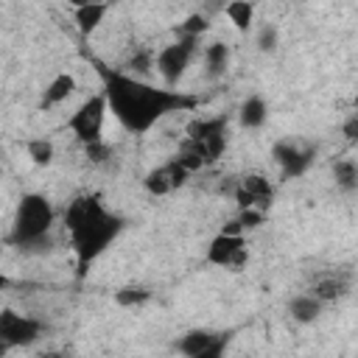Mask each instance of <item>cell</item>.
<instances>
[{
	"mask_svg": "<svg viewBox=\"0 0 358 358\" xmlns=\"http://www.w3.org/2000/svg\"><path fill=\"white\" fill-rule=\"evenodd\" d=\"M53 221H56V213H53V204L48 196L22 193L17 201V210L11 218V232L6 241L20 252L42 255L53 246V238H50Z\"/></svg>",
	"mask_w": 358,
	"mask_h": 358,
	"instance_id": "3957f363",
	"label": "cell"
},
{
	"mask_svg": "<svg viewBox=\"0 0 358 358\" xmlns=\"http://www.w3.org/2000/svg\"><path fill=\"white\" fill-rule=\"evenodd\" d=\"M84 154H87V159H90L92 165H103V162H109V159L115 157V148H112L109 143L98 140V143H90V145H84Z\"/></svg>",
	"mask_w": 358,
	"mask_h": 358,
	"instance_id": "d4e9b609",
	"label": "cell"
},
{
	"mask_svg": "<svg viewBox=\"0 0 358 358\" xmlns=\"http://www.w3.org/2000/svg\"><path fill=\"white\" fill-rule=\"evenodd\" d=\"M92 64H95V70L103 81L106 109L131 134H145L165 115L190 112L201 103L199 95H190V92H182V90H168V87H154L143 78L112 70V67H106L103 62H95V59H92Z\"/></svg>",
	"mask_w": 358,
	"mask_h": 358,
	"instance_id": "6da1fadb",
	"label": "cell"
},
{
	"mask_svg": "<svg viewBox=\"0 0 358 358\" xmlns=\"http://www.w3.org/2000/svg\"><path fill=\"white\" fill-rule=\"evenodd\" d=\"M106 98H103V92H98V95H90L73 115H70V120H67V129L76 134V140L81 143V145H90V143H98V140H103L101 134H103V120H106Z\"/></svg>",
	"mask_w": 358,
	"mask_h": 358,
	"instance_id": "8992f818",
	"label": "cell"
},
{
	"mask_svg": "<svg viewBox=\"0 0 358 358\" xmlns=\"http://www.w3.org/2000/svg\"><path fill=\"white\" fill-rule=\"evenodd\" d=\"M227 126H229L227 115L190 120L187 129H185V140H182V145H179L173 159L187 173H196V171L218 162L224 148H227Z\"/></svg>",
	"mask_w": 358,
	"mask_h": 358,
	"instance_id": "277c9868",
	"label": "cell"
},
{
	"mask_svg": "<svg viewBox=\"0 0 358 358\" xmlns=\"http://www.w3.org/2000/svg\"><path fill=\"white\" fill-rule=\"evenodd\" d=\"M288 316L294 322H299V324H310V322H316L322 316V302L316 296H310V294H296L288 302Z\"/></svg>",
	"mask_w": 358,
	"mask_h": 358,
	"instance_id": "9a60e30c",
	"label": "cell"
},
{
	"mask_svg": "<svg viewBox=\"0 0 358 358\" xmlns=\"http://www.w3.org/2000/svg\"><path fill=\"white\" fill-rule=\"evenodd\" d=\"M6 352H8V347H3V344H0V358H6Z\"/></svg>",
	"mask_w": 358,
	"mask_h": 358,
	"instance_id": "1f68e13d",
	"label": "cell"
},
{
	"mask_svg": "<svg viewBox=\"0 0 358 358\" xmlns=\"http://www.w3.org/2000/svg\"><path fill=\"white\" fill-rule=\"evenodd\" d=\"M45 324L34 316L17 313L14 308H3L0 310V344L14 350V347H31L42 338Z\"/></svg>",
	"mask_w": 358,
	"mask_h": 358,
	"instance_id": "52a82bcc",
	"label": "cell"
},
{
	"mask_svg": "<svg viewBox=\"0 0 358 358\" xmlns=\"http://www.w3.org/2000/svg\"><path fill=\"white\" fill-rule=\"evenodd\" d=\"M204 67H207V76L210 78H221L229 67V45L224 42H210L204 48Z\"/></svg>",
	"mask_w": 358,
	"mask_h": 358,
	"instance_id": "ac0fdd59",
	"label": "cell"
},
{
	"mask_svg": "<svg viewBox=\"0 0 358 358\" xmlns=\"http://www.w3.org/2000/svg\"><path fill=\"white\" fill-rule=\"evenodd\" d=\"M210 28V20L204 14H190L185 22H179L176 36H190V39H201V34Z\"/></svg>",
	"mask_w": 358,
	"mask_h": 358,
	"instance_id": "603a6c76",
	"label": "cell"
},
{
	"mask_svg": "<svg viewBox=\"0 0 358 358\" xmlns=\"http://www.w3.org/2000/svg\"><path fill=\"white\" fill-rule=\"evenodd\" d=\"M64 227L70 235V246L76 252V274L87 277L90 266L112 246V241L123 232V218L103 207V201L92 193L76 196L64 210Z\"/></svg>",
	"mask_w": 358,
	"mask_h": 358,
	"instance_id": "7a4b0ae2",
	"label": "cell"
},
{
	"mask_svg": "<svg viewBox=\"0 0 358 358\" xmlns=\"http://www.w3.org/2000/svg\"><path fill=\"white\" fill-rule=\"evenodd\" d=\"M207 263L218 266V268H229V271H241L249 260V246H246V238L243 235H227V232H218L210 246H207Z\"/></svg>",
	"mask_w": 358,
	"mask_h": 358,
	"instance_id": "30bf717a",
	"label": "cell"
},
{
	"mask_svg": "<svg viewBox=\"0 0 358 358\" xmlns=\"http://www.w3.org/2000/svg\"><path fill=\"white\" fill-rule=\"evenodd\" d=\"M224 14H227V20L238 31H249L252 28V20H255V6L246 3V0H235V3H227L224 6Z\"/></svg>",
	"mask_w": 358,
	"mask_h": 358,
	"instance_id": "ffe728a7",
	"label": "cell"
},
{
	"mask_svg": "<svg viewBox=\"0 0 358 358\" xmlns=\"http://www.w3.org/2000/svg\"><path fill=\"white\" fill-rule=\"evenodd\" d=\"M277 39H280V34H277V25H263V28L257 31V50H263V53H271V50L277 48Z\"/></svg>",
	"mask_w": 358,
	"mask_h": 358,
	"instance_id": "83f0119b",
	"label": "cell"
},
{
	"mask_svg": "<svg viewBox=\"0 0 358 358\" xmlns=\"http://www.w3.org/2000/svg\"><path fill=\"white\" fill-rule=\"evenodd\" d=\"M271 157L280 165L282 179H296L313 165L316 148L308 145V143H299V140H277L271 145Z\"/></svg>",
	"mask_w": 358,
	"mask_h": 358,
	"instance_id": "9c48e42d",
	"label": "cell"
},
{
	"mask_svg": "<svg viewBox=\"0 0 358 358\" xmlns=\"http://www.w3.org/2000/svg\"><path fill=\"white\" fill-rule=\"evenodd\" d=\"M350 285H352L350 274H344V271H324V274H316L313 277L310 296H316L322 305L324 302H336V299H341V296L350 294Z\"/></svg>",
	"mask_w": 358,
	"mask_h": 358,
	"instance_id": "7c38bea8",
	"label": "cell"
},
{
	"mask_svg": "<svg viewBox=\"0 0 358 358\" xmlns=\"http://www.w3.org/2000/svg\"><path fill=\"white\" fill-rule=\"evenodd\" d=\"M187 176H190V173H187L176 159H168V162H162V165H157V168H151V171L145 173L143 187H145L151 196H168V193L179 190V187L187 182Z\"/></svg>",
	"mask_w": 358,
	"mask_h": 358,
	"instance_id": "8fae6325",
	"label": "cell"
},
{
	"mask_svg": "<svg viewBox=\"0 0 358 358\" xmlns=\"http://www.w3.org/2000/svg\"><path fill=\"white\" fill-rule=\"evenodd\" d=\"M232 341V330H224V333H218V338L207 347V350H201L199 355H193V358H224L227 355V344Z\"/></svg>",
	"mask_w": 358,
	"mask_h": 358,
	"instance_id": "484cf974",
	"label": "cell"
},
{
	"mask_svg": "<svg viewBox=\"0 0 358 358\" xmlns=\"http://www.w3.org/2000/svg\"><path fill=\"white\" fill-rule=\"evenodd\" d=\"M73 92H76V78H73L70 73H59V76H56V78H53V81L45 87L39 106H42V109L59 106V103H62V101H67Z\"/></svg>",
	"mask_w": 358,
	"mask_h": 358,
	"instance_id": "5bb4252c",
	"label": "cell"
},
{
	"mask_svg": "<svg viewBox=\"0 0 358 358\" xmlns=\"http://www.w3.org/2000/svg\"><path fill=\"white\" fill-rule=\"evenodd\" d=\"M6 288H11V277H8L6 271H0V294H3Z\"/></svg>",
	"mask_w": 358,
	"mask_h": 358,
	"instance_id": "4dcf8cb0",
	"label": "cell"
},
{
	"mask_svg": "<svg viewBox=\"0 0 358 358\" xmlns=\"http://www.w3.org/2000/svg\"><path fill=\"white\" fill-rule=\"evenodd\" d=\"M215 338H218V330L196 327V330H187L185 336H179L176 347H179V352H182L185 358H193V355H199L201 350H207V347H210Z\"/></svg>",
	"mask_w": 358,
	"mask_h": 358,
	"instance_id": "2e32d148",
	"label": "cell"
},
{
	"mask_svg": "<svg viewBox=\"0 0 358 358\" xmlns=\"http://www.w3.org/2000/svg\"><path fill=\"white\" fill-rule=\"evenodd\" d=\"M229 193L235 196L241 210L268 213V207L274 201V185L263 173H243V176H238L235 185L229 187Z\"/></svg>",
	"mask_w": 358,
	"mask_h": 358,
	"instance_id": "ba28073f",
	"label": "cell"
},
{
	"mask_svg": "<svg viewBox=\"0 0 358 358\" xmlns=\"http://www.w3.org/2000/svg\"><path fill=\"white\" fill-rule=\"evenodd\" d=\"M148 299H151V291L140 288V285H126V288L115 291V302L120 308H137V305H145Z\"/></svg>",
	"mask_w": 358,
	"mask_h": 358,
	"instance_id": "7402d4cb",
	"label": "cell"
},
{
	"mask_svg": "<svg viewBox=\"0 0 358 358\" xmlns=\"http://www.w3.org/2000/svg\"><path fill=\"white\" fill-rule=\"evenodd\" d=\"M196 50H199V39L176 36V42L165 45V48L154 56V70L162 76V81H165L168 90H173V87L182 81V76L187 73V67H190Z\"/></svg>",
	"mask_w": 358,
	"mask_h": 358,
	"instance_id": "5b68a950",
	"label": "cell"
},
{
	"mask_svg": "<svg viewBox=\"0 0 358 358\" xmlns=\"http://www.w3.org/2000/svg\"><path fill=\"white\" fill-rule=\"evenodd\" d=\"M36 358H70V352H64V350H45Z\"/></svg>",
	"mask_w": 358,
	"mask_h": 358,
	"instance_id": "f546056e",
	"label": "cell"
},
{
	"mask_svg": "<svg viewBox=\"0 0 358 358\" xmlns=\"http://www.w3.org/2000/svg\"><path fill=\"white\" fill-rule=\"evenodd\" d=\"M266 117H268V103L260 95H249L238 109V120L243 129H260Z\"/></svg>",
	"mask_w": 358,
	"mask_h": 358,
	"instance_id": "e0dca14e",
	"label": "cell"
},
{
	"mask_svg": "<svg viewBox=\"0 0 358 358\" xmlns=\"http://www.w3.org/2000/svg\"><path fill=\"white\" fill-rule=\"evenodd\" d=\"M263 221H266V213H257V210H241L238 218H235V227H238L241 232H246V229H257Z\"/></svg>",
	"mask_w": 358,
	"mask_h": 358,
	"instance_id": "4316f807",
	"label": "cell"
},
{
	"mask_svg": "<svg viewBox=\"0 0 358 358\" xmlns=\"http://www.w3.org/2000/svg\"><path fill=\"white\" fill-rule=\"evenodd\" d=\"M25 151H28V157H31L34 165H42V168H45V165L53 162V143L45 140V137L28 140V143H25Z\"/></svg>",
	"mask_w": 358,
	"mask_h": 358,
	"instance_id": "44dd1931",
	"label": "cell"
},
{
	"mask_svg": "<svg viewBox=\"0 0 358 358\" xmlns=\"http://www.w3.org/2000/svg\"><path fill=\"white\" fill-rule=\"evenodd\" d=\"M126 67L134 73V78H140V76H145V73L154 70V53H151L148 48H140V50H134V53L129 56V64H126Z\"/></svg>",
	"mask_w": 358,
	"mask_h": 358,
	"instance_id": "cb8c5ba5",
	"label": "cell"
},
{
	"mask_svg": "<svg viewBox=\"0 0 358 358\" xmlns=\"http://www.w3.org/2000/svg\"><path fill=\"white\" fill-rule=\"evenodd\" d=\"M106 11H109V3H78L73 8V20H76L78 31L87 36V34H92L103 22Z\"/></svg>",
	"mask_w": 358,
	"mask_h": 358,
	"instance_id": "4fadbf2b",
	"label": "cell"
},
{
	"mask_svg": "<svg viewBox=\"0 0 358 358\" xmlns=\"http://www.w3.org/2000/svg\"><path fill=\"white\" fill-rule=\"evenodd\" d=\"M341 131H344V137H347V140H355V137H358V115H350Z\"/></svg>",
	"mask_w": 358,
	"mask_h": 358,
	"instance_id": "f1b7e54d",
	"label": "cell"
},
{
	"mask_svg": "<svg viewBox=\"0 0 358 358\" xmlns=\"http://www.w3.org/2000/svg\"><path fill=\"white\" fill-rule=\"evenodd\" d=\"M333 179H336V187L344 190V193H355L358 190V165L352 157H344V159H336L333 162Z\"/></svg>",
	"mask_w": 358,
	"mask_h": 358,
	"instance_id": "d6986e66",
	"label": "cell"
}]
</instances>
